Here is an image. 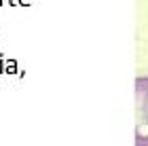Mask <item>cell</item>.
<instances>
[{
  "instance_id": "obj_1",
  "label": "cell",
  "mask_w": 148,
  "mask_h": 146,
  "mask_svg": "<svg viewBox=\"0 0 148 146\" xmlns=\"http://www.w3.org/2000/svg\"><path fill=\"white\" fill-rule=\"evenodd\" d=\"M136 146H148V76L136 78Z\"/></svg>"
}]
</instances>
